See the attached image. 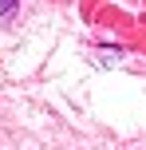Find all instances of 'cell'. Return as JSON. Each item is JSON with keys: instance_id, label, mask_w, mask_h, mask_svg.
<instances>
[{"instance_id": "1", "label": "cell", "mask_w": 146, "mask_h": 150, "mask_svg": "<svg viewBox=\"0 0 146 150\" xmlns=\"http://www.w3.org/2000/svg\"><path fill=\"white\" fill-rule=\"evenodd\" d=\"M16 4H20V0H0V16H12Z\"/></svg>"}]
</instances>
